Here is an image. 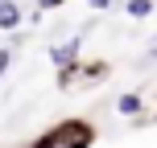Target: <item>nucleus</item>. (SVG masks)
<instances>
[{
	"label": "nucleus",
	"instance_id": "1",
	"mask_svg": "<svg viewBox=\"0 0 157 148\" xmlns=\"http://www.w3.org/2000/svg\"><path fill=\"white\" fill-rule=\"evenodd\" d=\"M95 144V124L91 119H58V124H50L46 132H37L25 148H91Z\"/></svg>",
	"mask_w": 157,
	"mask_h": 148
},
{
	"label": "nucleus",
	"instance_id": "2",
	"mask_svg": "<svg viewBox=\"0 0 157 148\" xmlns=\"http://www.w3.org/2000/svg\"><path fill=\"white\" fill-rule=\"evenodd\" d=\"M108 74H112V66L103 62V58H95V62H87V58L78 54L75 62L58 66V91H75V86H95V82H103Z\"/></svg>",
	"mask_w": 157,
	"mask_h": 148
},
{
	"label": "nucleus",
	"instance_id": "3",
	"mask_svg": "<svg viewBox=\"0 0 157 148\" xmlns=\"http://www.w3.org/2000/svg\"><path fill=\"white\" fill-rule=\"evenodd\" d=\"M83 41H87V29H83V33H75V37H66L62 45H50V62H54V66L75 62V58L83 54Z\"/></svg>",
	"mask_w": 157,
	"mask_h": 148
},
{
	"label": "nucleus",
	"instance_id": "4",
	"mask_svg": "<svg viewBox=\"0 0 157 148\" xmlns=\"http://www.w3.org/2000/svg\"><path fill=\"white\" fill-rule=\"evenodd\" d=\"M21 25H25L21 4H17V0H0V29H4V33H13V29H21Z\"/></svg>",
	"mask_w": 157,
	"mask_h": 148
},
{
	"label": "nucleus",
	"instance_id": "5",
	"mask_svg": "<svg viewBox=\"0 0 157 148\" xmlns=\"http://www.w3.org/2000/svg\"><path fill=\"white\" fill-rule=\"evenodd\" d=\"M116 111H120L124 119H136V115L145 111V95H141V91H124V95L116 99Z\"/></svg>",
	"mask_w": 157,
	"mask_h": 148
},
{
	"label": "nucleus",
	"instance_id": "6",
	"mask_svg": "<svg viewBox=\"0 0 157 148\" xmlns=\"http://www.w3.org/2000/svg\"><path fill=\"white\" fill-rule=\"evenodd\" d=\"M124 13L132 21H149L153 16V0H124Z\"/></svg>",
	"mask_w": 157,
	"mask_h": 148
},
{
	"label": "nucleus",
	"instance_id": "7",
	"mask_svg": "<svg viewBox=\"0 0 157 148\" xmlns=\"http://www.w3.org/2000/svg\"><path fill=\"white\" fill-rule=\"evenodd\" d=\"M13 58H17V45H0V78H4L8 66H13Z\"/></svg>",
	"mask_w": 157,
	"mask_h": 148
},
{
	"label": "nucleus",
	"instance_id": "8",
	"mask_svg": "<svg viewBox=\"0 0 157 148\" xmlns=\"http://www.w3.org/2000/svg\"><path fill=\"white\" fill-rule=\"evenodd\" d=\"M87 4H91V8H95V13H108V8H116V4H120V0H87Z\"/></svg>",
	"mask_w": 157,
	"mask_h": 148
},
{
	"label": "nucleus",
	"instance_id": "9",
	"mask_svg": "<svg viewBox=\"0 0 157 148\" xmlns=\"http://www.w3.org/2000/svg\"><path fill=\"white\" fill-rule=\"evenodd\" d=\"M66 0H37V13H54V8H62Z\"/></svg>",
	"mask_w": 157,
	"mask_h": 148
},
{
	"label": "nucleus",
	"instance_id": "10",
	"mask_svg": "<svg viewBox=\"0 0 157 148\" xmlns=\"http://www.w3.org/2000/svg\"><path fill=\"white\" fill-rule=\"evenodd\" d=\"M153 62H157V45H149V49L141 54V66H153Z\"/></svg>",
	"mask_w": 157,
	"mask_h": 148
}]
</instances>
